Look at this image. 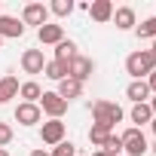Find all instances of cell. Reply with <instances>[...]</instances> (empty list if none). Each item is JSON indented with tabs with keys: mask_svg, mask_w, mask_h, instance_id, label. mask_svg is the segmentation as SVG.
<instances>
[{
	"mask_svg": "<svg viewBox=\"0 0 156 156\" xmlns=\"http://www.w3.org/2000/svg\"><path fill=\"white\" fill-rule=\"evenodd\" d=\"M135 34L141 37V40H156V16H150V19H144L138 28H135Z\"/></svg>",
	"mask_w": 156,
	"mask_h": 156,
	"instance_id": "cell-21",
	"label": "cell"
},
{
	"mask_svg": "<svg viewBox=\"0 0 156 156\" xmlns=\"http://www.w3.org/2000/svg\"><path fill=\"white\" fill-rule=\"evenodd\" d=\"M19 95L25 98V104H37V101H40V95H43V89H40L34 80H28V83H22V86H19Z\"/></svg>",
	"mask_w": 156,
	"mask_h": 156,
	"instance_id": "cell-18",
	"label": "cell"
},
{
	"mask_svg": "<svg viewBox=\"0 0 156 156\" xmlns=\"http://www.w3.org/2000/svg\"><path fill=\"white\" fill-rule=\"evenodd\" d=\"M0 156H9V153H6V150H0Z\"/></svg>",
	"mask_w": 156,
	"mask_h": 156,
	"instance_id": "cell-33",
	"label": "cell"
},
{
	"mask_svg": "<svg viewBox=\"0 0 156 156\" xmlns=\"http://www.w3.org/2000/svg\"><path fill=\"white\" fill-rule=\"evenodd\" d=\"M126 70L132 73V80H144V76H150L156 70V55L150 49H138L126 58Z\"/></svg>",
	"mask_w": 156,
	"mask_h": 156,
	"instance_id": "cell-2",
	"label": "cell"
},
{
	"mask_svg": "<svg viewBox=\"0 0 156 156\" xmlns=\"http://www.w3.org/2000/svg\"><path fill=\"white\" fill-rule=\"evenodd\" d=\"M28 156H49V150H31Z\"/></svg>",
	"mask_w": 156,
	"mask_h": 156,
	"instance_id": "cell-28",
	"label": "cell"
},
{
	"mask_svg": "<svg viewBox=\"0 0 156 156\" xmlns=\"http://www.w3.org/2000/svg\"><path fill=\"white\" fill-rule=\"evenodd\" d=\"M147 104H150V110H153V116H156V95H153V98H150Z\"/></svg>",
	"mask_w": 156,
	"mask_h": 156,
	"instance_id": "cell-29",
	"label": "cell"
},
{
	"mask_svg": "<svg viewBox=\"0 0 156 156\" xmlns=\"http://www.w3.org/2000/svg\"><path fill=\"white\" fill-rule=\"evenodd\" d=\"M80 95H83V83H76V80H70V76H64V80L58 83V98L70 101V98H80Z\"/></svg>",
	"mask_w": 156,
	"mask_h": 156,
	"instance_id": "cell-15",
	"label": "cell"
},
{
	"mask_svg": "<svg viewBox=\"0 0 156 156\" xmlns=\"http://www.w3.org/2000/svg\"><path fill=\"white\" fill-rule=\"evenodd\" d=\"M147 86H150V92H156V70L147 76Z\"/></svg>",
	"mask_w": 156,
	"mask_h": 156,
	"instance_id": "cell-27",
	"label": "cell"
},
{
	"mask_svg": "<svg viewBox=\"0 0 156 156\" xmlns=\"http://www.w3.org/2000/svg\"><path fill=\"white\" fill-rule=\"evenodd\" d=\"M49 12H52V16H58V19H64V16H70V12H73V3H70V0H52Z\"/></svg>",
	"mask_w": 156,
	"mask_h": 156,
	"instance_id": "cell-23",
	"label": "cell"
},
{
	"mask_svg": "<svg viewBox=\"0 0 156 156\" xmlns=\"http://www.w3.org/2000/svg\"><path fill=\"white\" fill-rule=\"evenodd\" d=\"M49 156H76V147H73L70 141H61V144H55V147L49 150Z\"/></svg>",
	"mask_w": 156,
	"mask_h": 156,
	"instance_id": "cell-25",
	"label": "cell"
},
{
	"mask_svg": "<svg viewBox=\"0 0 156 156\" xmlns=\"http://www.w3.org/2000/svg\"><path fill=\"white\" fill-rule=\"evenodd\" d=\"M129 119L135 122V129H141V126H150V119H153V110H150V104H135V107H132V113H129Z\"/></svg>",
	"mask_w": 156,
	"mask_h": 156,
	"instance_id": "cell-17",
	"label": "cell"
},
{
	"mask_svg": "<svg viewBox=\"0 0 156 156\" xmlns=\"http://www.w3.org/2000/svg\"><path fill=\"white\" fill-rule=\"evenodd\" d=\"M12 135H16V132H12V126H6V122H0V150H3V147H6L9 141H12Z\"/></svg>",
	"mask_w": 156,
	"mask_h": 156,
	"instance_id": "cell-26",
	"label": "cell"
},
{
	"mask_svg": "<svg viewBox=\"0 0 156 156\" xmlns=\"http://www.w3.org/2000/svg\"><path fill=\"white\" fill-rule=\"evenodd\" d=\"M37 37H40V43L43 46H58L61 40H64V28L61 25H43V28H37Z\"/></svg>",
	"mask_w": 156,
	"mask_h": 156,
	"instance_id": "cell-10",
	"label": "cell"
},
{
	"mask_svg": "<svg viewBox=\"0 0 156 156\" xmlns=\"http://www.w3.org/2000/svg\"><path fill=\"white\" fill-rule=\"evenodd\" d=\"M92 73H95V61L86 58V55H80V52L67 61V76H70V80H76V83H86Z\"/></svg>",
	"mask_w": 156,
	"mask_h": 156,
	"instance_id": "cell-4",
	"label": "cell"
},
{
	"mask_svg": "<svg viewBox=\"0 0 156 156\" xmlns=\"http://www.w3.org/2000/svg\"><path fill=\"white\" fill-rule=\"evenodd\" d=\"M73 55H76V43H73V40H61V43L55 46V61H64V64H67Z\"/></svg>",
	"mask_w": 156,
	"mask_h": 156,
	"instance_id": "cell-20",
	"label": "cell"
},
{
	"mask_svg": "<svg viewBox=\"0 0 156 156\" xmlns=\"http://www.w3.org/2000/svg\"><path fill=\"white\" fill-rule=\"evenodd\" d=\"M150 52H153V55H156V40H153V49H150Z\"/></svg>",
	"mask_w": 156,
	"mask_h": 156,
	"instance_id": "cell-32",
	"label": "cell"
},
{
	"mask_svg": "<svg viewBox=\"0 0 156 156\" xmlns=\"http://www.w3.org/2000/svg\"><path fill=\"white\" fill-rule=\"evenodd\" d=\"M22 25H37V28L49 25V6H46V3H25V9H22Z\"/></svg>",
	"mask_w": 156,
	"mask_h": 156,
	"instance_id": "cell-6",
	"label": "cell"
},
{
	"mask_svg": "<svg viewBox=\"0 0 156 156\" xmlns=\"http://www.w3.org/2000/svg\"><path fill=\"white\" fill-rule=\"evenodd\" d=\"M150 129H153V135H156V116H153V119H150Z\"/></svg>",
	"mask_w": 156,
	"mask_h": 156,
	"instance_id": "cell-30",
	"label": "cell"
},
{
	"mask_svg": "<svg viewBox=\"0 0 156 156\" xmlns=\"http://www.w3.org/2000/svg\"><path fill=\"white\" fill-rule=\"evenodd\" d=\"M0 37H25V25L12 16H0Z\"/></svg>",
	"mask_w": 156,
	"mask_h": 156,
	"instance_id": "cell-13",
	"label": "cell"
},
{
	"mask_svg": "<svg viewBox=\"0 0 156 156\" xmlns=\"http://www.w3.org/2000/svg\"><path fill=\"white\" fill-rule=\"evenodd\" d=\"M153 156H156V144H153Z\"/></svg>",
	"mask_w": 156,
	"mask_h": 156,
	"instance_id": "cell-34",
	"label": "cell"
},
{
	"mask_svg": "<svg viewBox=\"0 0 156 156\" xmlns=\"http://www.w3.org/2000/svg\"><path fill=\"white\" fill-rule=\"evenodd\" d=\"M43 73L49 76V80H55V83H61L64 76H67V64H64V61H55V58H52V61H46V67H43Z\"/></svg>",
	"mask_w": 156,
	"mask_h": 156,
	"instance_id": "cell-19",
	"label": "cell"
},
{
	"mask_svg": "<svg viewBox=\"0 0 156 156\" xmlns=\"http://www.w3.org/2000/svg\"><path fill=\"white\" fill-rule=\"evenodd\" d=\"M92 156H104V153H101V150H95V153H92Z\"/></svg>",
	"mask_w": 156,
	"mask_h": 156,
	"instance_id": "cell-31",
	"label": "cell"
},
{
	"mask_svg": "<svg viewBox=\"0 0 156 156\" xmlns=\"http://www.w3.org/2000/svg\"><path fill=\"white\" fill-rule=\"evenodd\" d=\"M37 104H40V110H43L49 119H61V116L67 113V101L58 98V92H43Z\"/></svg>",
	"mask_w": 156,
	"mask_h": 156,
	"instance_id": "cell-5",
	"label": "cell"
},
{
	"mask_svg": "<svg viewBox=\"0 0 156 156\" xmlns=\"http://www.w3.org/2000/svg\"><path fill=\"white\" fill-rule=\"evenodd\" d=\"M107 135H113V132H107V129H101V126H92V129H89V141H92V147L101 150V144L107 141Z\"/></svg>",
	"mask_w": 156,
	"mask_h": 156,
	"instance_id": "cell-24",
	"label": "cell"
},
{
	"mask_svg": "<svg viewBox=\"0 0 156 156\" xmlns=\"http://www.w3.org/2000/svg\"><path fill=\"white\" fill-rule=\"evenodd\" d=\"M126 95L132 98V104H147V101H150V86H147V80H132L129 89H126Z\"/></svg>",
	"mask_w": 156,
	"mask_h": 156,
	"instance_id": "cell-12",
	"label": "cell"
},
{
	"mask_svg": "<svg viewBox=\"0 0 156 156\" xmlns=\"http://www.w3.org/2000/svg\"><path fill=\"white\" fill-rule=\"evenodd\" d=\"M0 46H3V37H0Z\"/></svg>",
	"mask_w": 156,
	"mask_h": 156,
	"instance_id": "cell-35",
	"label": "cell"
},
{
	"mask_svg": "<svg viewBox=\"0 0 156 156\" xmlns=\"http://www.w3.org/2000/svg\"><path fill=\"white\" fill-rule=\"evenodd\" d=\"M89 110H92V116H95L92 126H101V129H107V132H113V126L122 122V116H126L122 107L113 104V101H92Z\"/></svg>",
	"mask_w": 156,
	"mask_h": 156,
	"instance_id": "cell-1",
	"label": "cell"
},
{
	"mask_svg": "<svg viewBox=\"0 0 156 156\" xmlns=\"http://www.w3.org/2000/svg\"><path fill=\"white\" fill-rule=\"evenodd\" d=\"M101 153H104V156H119V153H122V141H119V135H107V141L101 144Z\"/></svg>",
	"mask_w": 156,
	"mask_h": 156,
	"instance_id": "cell-22",
	"label": "cell"
},
{
	"mask_svg": "<svg viewBox=\"0 0 156 156\" xmlns=\"http://www.w3.org/2000/svg\"><path fill=\"white\" fill-rule=\"evenodd\" d=\"M19 80L16 76H3V80H0V104H6V101H12L16 95H19Z\"/></svg>",
	"mask_w": 156,
	"mask_h": 156,
	"instance_id": "cell-16",
	"label": "cell"
},
{
	"mask_svg": "<svg viewBox=\"0 0 156 156\" xmlns=\"http://www.w3.org/2000/svg\"><path fill=\"white\" fill-rule=\"evenodd\" d=\"M110 22H116L119 31H132L135 28V9L132 6H119V9H113V19Z\"/></svg>",
	"mask_w": 156,
	"mask_h": 156,
	"instance_id": "cell-14",
	"label": "cell"
},
{
	"mask_svg": "<svg viewBox=\"0 0 156 156\" xmlns=\"http://www.w3.org/2000/svg\"><path fill=\"white\" fill-rule=\"evenodd\" d=\"M89 16H92V22L104 25L113 19V3L110 0H95V3H89Z\"/></svg>",
	"mask_w": 156,
	"mask_h": 156,
	"instance_id": "cell-11",
	"label": "cell"
},
{
	"mask_svg": "<svg viewBox=\"0 0 156 156\" xmlns=\"http://www.w3.org/2000/svg\"><path fill=\"white\" fill-rule=\"evenodd\" d=\"M119 141H122V153H129V156H144L150 147H147V138H144V132L141 129H126L122 135H119Z\"/></svg>",
	"mask_w": 156,
	"mask_h": 156,
	"instance_id": "cell-3",
	"label": "cell"
},
{
	"mask_svg": "<svg viewBox=\"0 0 156 156\" xmlns=\"http://www.w3.org/2000/svg\"><path fill=\"white\" fill-rule=\"evenodd\" d=\"M40 141H43L46 147L61 144V141H64V122H61V119H49V122H43V129H40Z\"/></svg>",
	"mask_w": 156,
	"mask_h": 156,
	"instance_id": "cell-7",
	"label": "cell"
},
{
	"mask_svg": "<svg viewBox=\"0 0 156 156\" xmlns=\"http://www.w3.org/2000/svg\"><path fill=\"white\" fill-rule=\"evenodd\" d=\"M43 119V110H40V104H19L16 107V122H22V126H37Z\"/></svg>",
	"mask_w": 156,
	"mask_h": 156,
	"instance_id": "cell-9",
	"label": "cell"
},
{
	"mask_svg": "<svg viewBox=\"0 0 156 156\" xmlns=\"http://www.w3.org/2000/svg\"><path fill=\"white\" fill-rule=\"evenodd\" d=\"M43 67H46L43 49H25L22 52V70L25 73H43Z\"/></svg>",
	"mask_w": 156,
	"mask_h": 156,
	"instance_id": "cell-8",
	"label": "cell"
}]
</instances>
